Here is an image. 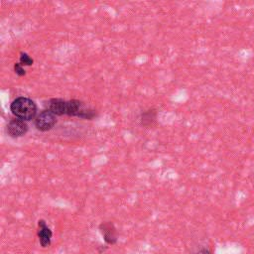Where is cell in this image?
Here are the masks:
<instances>
[{
	"label": "cell",
	"instance_id": "1",
	"mask_svg": "<svg viewBox=\"0 0 254 254\" xmlns=\"http://www.w3.org/2000/svg\"><path fill=\"white\" fill-rule=\"evenodd\" d=\"M10 109L18 119L24 121L32 120L37 113L36 103L32 99L24 96L15 98L10 105Z\"/></svg>",
	"mask_w": 254,
	"mask_h": 254
},
{
	"label": "cell",
	"instance_id": "2",
	"mask_svg": "<svg viewBox=\"0 0 254 254\" xmlns=\"http://www.w3.org/2000/svg\"><path fill=\"white\" fill-rule=\"evenodd\" d=\"M56 123H57L56 115L48 109L42 111L35 119L36 128L43 132L51 130Z\"/></svg>",
	"mask_w": 254,
	"mask_h": 254
},
{
	"label": "cell",
	"instance_id": "3",
	"mask_svg": "<svg viewBox=\"0 0 254 254\" xmlns=\"http://www.w3.org/2000/svg\"><path fill=\"white\" fill-rule=\"evenodd\" d=\"M100 233L103 236L105 243L108 245H115L118 241V234L115 225L111 221H104L99 224Z\"/></svg>",
	"mask_w": 254,
	"mask_h": 254
},
{
	"label": "cell",
	"instance_id": "4",
	"mask_svg": "<svg viewBox=\"0 0 254 254\" xmlns=\"http://www.w3.org/2000/svg\"><path fill=\"white\" fill-rule=\"evenodd\" d=\"M37 236H38L39 243H40L42 248H47L51 245L52 237H53V231L44 219H40L38 221Z\"/></svg>",
	"mask_w": 254,
	"mask_h": 254
},
{
	"label": "cell",
	"instance_id": "5",
	"mask_svg": "<svg viewBox=\"0 0 254 254\" xmlns=\"http://www.w3.org/2000/svg\"><path fill=\"white\" fill-rule=\"evenodd\" d=\"M28 131V125L21 119H12L7 125V133L10 137L18 138L24 136Z\"/></svg>",
	"mask_w": 254,
	"mask_h": 254
},
{
	"label": "cell",
	"instance_id": "6",
	"mask_svg": "<svg viewBox=\"0 0 254 254\" xmlns=\"http://www.w3.org/2000/svg\"><path fill=\"white\" fill-rule=\"evenodd\" d=\"M158 111L156 108H148L140 115V123L144 127H153L157 122Z\"/></svg>",
	"mask_w": 254,
	"mask_h": 254
},
{
	"label": "cell",
	"instance_id": "7",
	"mask_svg": "<svg viewBox=\"0 0 254 254\" xmlns=\"http://www.w3.org/2000/svg\"><path fill=\"white\" fill-rule=\"evenodd\" d=\"M190 254H213V252L210 249V247L203 245V246H198L195 249H193L190 252Z\"/></svg>",
	"mask_w": 254,
	"mask_h": 254
},
{
	"label": "cell",
	"instance_id": "8",
	"mask_svg": "<svg viewBox=\"0 0 254 254\" xmlns=\"http://www.w3.org/2000/svg\"><path fill=\"white\" fill-rule=\"evenodd\" d=\"M34 63L33 59L27 53L20 54V64L22 65H32Z\"/></svg>",
	"mask_w": 254,
	"mask_h": 254
},
{
	"label": "cell",
	"instance_id": "9",
	"mask_svg": "<svg viewBox=\"0 0 254 254\" xmlns=\"http://www.w3.org/2000/svg\"><path fill=\"white\" fill-rule=\"evenodd\" d=\"M14 70H15V72H16L19 76H23V75L26 74V71H25L23 65H22L20 63H16V64H14Z\"/></svg>",
	"mask_w": 254,
	"mask_h": 254
}]
</instances>
